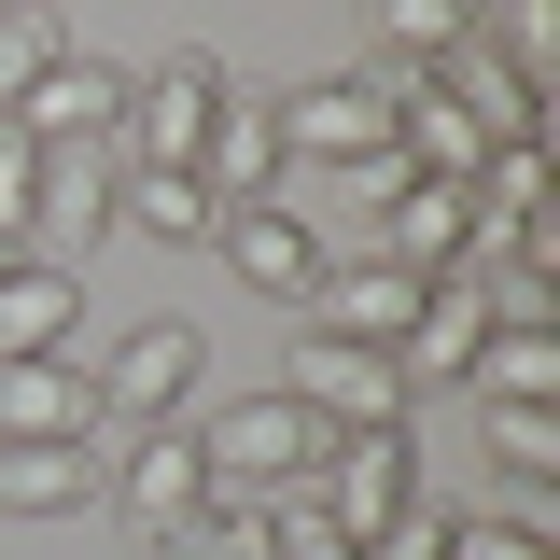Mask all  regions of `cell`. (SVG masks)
<instances>
[{"label": "cell", "instance_id": "obj_1", "mask_svg": "<svg viewBox=\"0 0 560 560\" xmlns=\"http://www.w3.org/2000/svg\"><path fill=\"white\" fill-rule=\"evenodd\" d=\"M280 154H294V168H337L364 197H393V183H407V154H393V70H323V84H294V98H280Z\"/></svg>", "mask_w": 560, "mask_h": 560}, {"label": "cell", "instance_id": "obj_2", "mask_svg": "<svg viewBox=\"0 0 560 560\" xmlns=\"http://www.w3.org/2000/svg\"><path fill=\"white\" fill-rule=\"evenodd\" d=\"M210 448V504H280V490H308V463H323V420L294 407V393H238L224 420H197Z\"/></svg>", "mask_w": 560, "mask_h": 560}, {"label": "cell", "instance_id": "obj_3", "mask_svg": "<svg viewBox=\"0 0 560 560\" xmlns=\"http://www.w3.org/2000/svg\"><path fill=\"white\" fill-rule=\"evenodd\" d=\"M224 84H238V70L210 57V43H168L154 70H127V168H197Z\"/></svg>", "mask_w": 560, "mask_h": 560}, {"label": "cell", "instance_id": "obj_4", "mask_svg": "<svg viewBox=\"0 0 560 560\" xmlns=\"http://www.w3.org/2000/svg\"><path fill=\"white\" fill-rule=\"evenodd\" d=\"M113 434V420H98ZM113 504H127V533H183V518H210V448H197V420H127L113 434Z\"/></svg>", "mask_w": 560, "mask_h": 560}, {"label": "cell", "instance_id": "obj_5", "mask_svg": "<svg viewBox=\"0 0 560 560\" xmlns=\"http://www.w3.org/2000/svg\"><path fill=\"white\" fill-rule=\"evenodd\" d=\"M308 504H323L337 533H393V518L420 504V434H407V420L323 434V463H308Z\"/></svg>", "mask_w": 560, "mask_h": 560}, {"label": "cell", "instance_id": "obj_6", "mask_svg": "<svg viewBox=\"0 0 560 560\" xmlns=\"http://www.w3.org/2000/svg\"><path fill=\"white\" fill-rule=\"evenodd\" d=\"M210 253H224V280H238V294H280V308H308V294H323V267H337V238H323L294 197H238L224 224H210Z\"/></svg>", "mask_w": 560, "mask_h": 560}, {"label": "cell", "instance_id": "obj_7", "mask_svg": "<svg viewBox=\"0 0 560 560\" xmlns=\"http://www.w3.org/2000/svg\"><path fill=\"white\" fill-rule=\"evenodd\" d=\"M280 393L323 420V434H364V420H407V407H420V378L393 364V350H364V337H294Z\"/></svg>", "mask_w": 560, "mask_h": 560}, {"label": "cell", "instance_id": "obj_8", "mask_svg": "<svg viewBox=\"0 0 560 560\" xmlns=\"http://www.w3.org/2000/svg\"><path fill=\"white\" fill-rule=\"evenodd\" d=\"M197 378H210L197 323H140V337H113V364H98V420H113V434H127V420H183Z\"/></svg>", "mask_w": 560, "mask_h": 560}, {"label": "cell", "instance_id": "obj_9", "mask_svg": "<svg viewBox=\"0 0 560 560\" xmlns=\"http://www.w3.org/2000/svg\"><path fill=\"white\" fill-rule=\"evenodd\" d=\"M113 490V434H0V518H84Z\"/></svg>", "mask_w": 560, "mask_h": 560}, {"label": "cell", "instance_id": "obj_10", "mask_svg": "<svg viewBox=\"0 0 560 560\" xmlns=\"http://www.w3.org/2000/svg\"><path fill=\"white\" fill-rule=\"evenodd\" d=\"M378 253H393V267H420V280H448V267H477V197H463V183H393V197H378Z\"/></svg>", "mask_w": 560, "mask_h": 560}, {"label": "cell", "instance_id": "obj_11", "mask_svg": "<svg viewBox=\"0 0 560 560\" xmlns=\"http://www.w3.org/2000/svg\"><path fill=\"white\" fill-rule=\"evenodd\" d=\"M407 323H420V267H393V253H364V267H323V294H308V337L407 350Z\"/></svg>", "mask_w": 560, "mask_h": 560}, {"label": "cell", "instance_id": "obj_12", "mask_svg": "<svg viewBox=\"0 0 560 560\" xmlns=\"http://www.w3.org/2000/svg\"><path fill=\"white\" fill-rule=\"evenodd\" d=\"M280 168H294V154H280V98L224 84V113H210V140H197V183L238 210V197H280Z\"/></svg>", "mask_w": 560, "mask_h": 560}, {"label": "cell", "instance_id": "obj_13", "mask_svg": "<svg viewBox=\"0 0 560 560\" xmlns=\"http://www.w3.org/2000/svg\"><path fill=\"white\" fill-rule=\"evenodd\" d=\"M14 127H28V140H127V70L70 43V57L43 70L28 98H14Z\"/></svg>", "mask_w": 560, "mask_h": 560}, {"label": "cell", "instance_id": "obj_14", "mask_svg": "<svg viewBox=\"0 0 560 560\" xmlns=\"http://www.w3.org/2000/svg\"><path fill=\"white\" fill-rule=\"evenodd\" d=\"M84 337V267H0V364H28V350H70Z\"/></svg>", "mask_w": 560, "mask_h": 560}, {"label": "cell", "instance_id": "obj_15", "mask_svg": "<svg viewBox=\"0 0 560 560\" xmlns=\"http://www.w3.org/2000/svg\"><path fill=\"white\" fill-rule=\"evenodd\" d=\"M0 434H98V378H84L70 350L0 364Z\"/></svg>", "mask_w": 560, "mask_h": 560}, {"label": "cell", "instance_id": "obj_16", "mask_svg": "<svg viewBox=\"0 0 560 560\" xmlns=\"http://www.w3.org/2000/svg\"><path fill=\"white\" fill-rule=\"evenodd\" d=\"M434 84H448V98L477 113V140H547V113H533L547 84H533L518 57H490V43H463V57H434Z\"/></svg>", "mask_w": 560, "mask_h": 560}, {"label": "cell", "instance_id": "obj_17", "mask_svg": "<svg viewBox=\"0 0 560 560\" xmlns=\"http://www.w3.org/2000/svg\"><path fill=\"white\" fill-rule=\"evenodd\" d=\"M140 224V238H168V253H210V224H224V197H210L197 168H127V197H113Z\"/></svg>", "mask_w": 560, "mask_h": 560}, {"label": "cell", "instance_id": "obj_18", "mask_svg": "<svg viewBox=\"0 0 560 560\" xmlns=\"http://www.w3.org/2000/svg\"><path fill=\"white\" fill-rule=\"evenodd\" d=\"M463 393L477 407H560V337H490L463 364Z\"/></svg>", "mask_w": 560, "mask_h": 560}, {"label": "cell", "instance_id": "obj_19", "mask_svg": "<svg viewBox=\"0 0 560 560\" xmlns=\"http://www.w3.org/2000/svg\"><path fill=\"white\" fill-rule=\"evenodd\" d=\"M378 43H393V70H434L477 43V0H378Z\"/></svg>", "mask_w": 560, "mask_h": 560}, {"label": "cell", "instance_id": "obj_20", "mask_svg": "<svg viewBox=\"0 0 560 560\" xmlns=\"http://www.w3.org/2000/svg\"><path fill=\"white\" fill-rule=\"evenodd\" d=\"M57 57H70L57 0H14V14H0V127H14V98H28V84H43Z\"/></svg>", "mask_w": 560, "mask_h": 560}, {"label": "cell", "instance_id": "obj_21", "mask_svg": "<svg viewBox=\"0 0 560 560\" xmlns=\"http://www.w3.org/2000/svg\"><path fill=\"white\" fill-rule=\"evenodd\" d=\"M477 434H490V463H504L518 490L560 477V407H477Z\"/></svg>", "mask_w": 560, "mask_h": 560}, {"label": "cell", "instance_id": "obj_22", "mask_svg": "<svg viewBox=\"0 0 560 560\" xmlns=\"http://www.w3.org/2000/svg\"><path fill=\"white\" fill-rule=\"evenodd\" d=\"M154 560H267V504H210V518H183Z\"/></svg>", "mask_w": 560, "mask_h": 560}, {"label": "cell", "instance_id": "obj_23", "mask_svg": "<svg viewBox=\"0 0 560 560\" xmlns=\"http://www.w3.org/2000/svg\"><path fill=\"white\" fill-rule=\"evenodd\" d=\"M267 560H364V533H337L308 490H280V504H267Z\"/></svg>", "mask_w": 560, "mask_h": 560}, {"label": "cell", "instance_id": "obj_24", "mask_svg": "<svg viewBox=\"0 0 560 560\" xmlns=\"http://www.w3.org/2000/svg\"><path fill=\"white\" fill-rule=\"evenodd\" d=\"M547 28H560V0H477V43H490V57H518L533 84H547Z\"/></svg>", "mask_w": 560, "mask_h": 560}, {"label": "cell", "instance_id": "obj_25", "mask_svg": "<svg viewBox=\"0 0 560 560\" xmlns=\"http://www.w3.org/2000/svg\"><path fill=\"white\" fill-rule=\"evenodd\" d=\"M448 560H560V533H533V518H448Z\"/></svg>", "mask_w": 560, "mask_h": 560}, {"label": "cell", "instance_id": "obj_26", "mask_svg": "<svg viewBox=\"0 0 560 560\" xmlns=\"http://www.w3.org/2000/svg\"><path fill=\"white\" fill-rule=\"evenodd\" d=\"M364 560H448V518H434V504H407L393 533H364Z\"/></svg>", "mask_w": 560, "mask_h": 560}, {"label": "cell", "instance_id": "obj_27", "mask_svg": "<svg viewBox=\"0 0 560 560\" xmlns=\"http://www.w3.org/2000/svg\"><path fill=\"white\" fill-rule=\"evenodd\" d=\"M0 267H28V238H0Z\"/></svg>", "mask_w": 560, "mask_h": 560}, {"label": "cell", "instance_id": "obj_28", "mask_svg": "<svg viewBox=\"0 0 560 560\" xmlns=\"http://www.w3.org/2000/svg\"><path fill=\"white\" fill-rule=\"evenodd\" d=\"M0 14H14V0H0Z\"/></svg>", "mask_w": 560, "mask_h": 560}]
</instances>
